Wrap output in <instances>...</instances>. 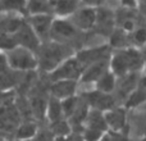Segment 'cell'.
<instances>
[{
    "mask_svg": "<svg viewBox=\"0 0 146 141\" xmlns=\"http://www.w3.org/2000/svg\"><path fill=\"white\" fill-rule=\"evenodd\" d=\"M142 58L135 50H124L118 53L111 61V68L117 74H123L128 69L136 70L141 68Z\"/></svg>",
    "mask_w": 146,
    "mask_h": 141,
    "instance_id": "obj_1",
    "label": "cell"
},
{
    "mask_svg": "<svg viewBox=\"0 0 146 141\" xmlns=\"http://www.w3.org/2000/svg\"><path fill=\"white\" fill-rule=\"evenodd\" d=\"M67 55V49L58 44H49L40 53V64L44 69H53Z\"/></svg>",
    "mask_w": 146,
    "mask_h": 141,
    "instance_id": "obj_2",
    "label": "cell"
},
{
    "mask_svg": "<svg viewBox=\"0 0 146 141\" xmlns=\"http://www.w3.org/2000/svg\"><path fill=\"white\" fill-rule=\"evenodd\" d=\"M9 54V66L15 69H32L36 67V59L28 49H12Z\"/></svg>",
    "mask_w": 146,
    "mask_h": 141,
    "instance_id": "obj_3",
    "label": "cell"
},
{
    "mask_svg": "<svg viewBox=\"0 0 146 141\" xmlns=\"http://www.w3.org/2000/svg\"><path fill=\"white\" fill-rule=\"evenodd\" d=\"M82 69L83 66L78 59H68L60 68L56 69L51 74V78L54 81H63V80L73 81L80 77V74L82 73Z\"/></svg>",
    "mask_w": 146,
    "mask_h": 141,
    "instance_id": "obj_4",
    "label": "cell"
},
{
    "mask_svg": "<svg viewBox=\"0 0 146 141\" xmlns=\"http://www.w3.org/2000/svg\"><path fill=\"white\" fill-rule=\"evenodd\" d=\"M109 57V48L104 46V48H96L91 49V50H86L78 54V61L82 63V66H87V64H95L100 63V62L106 61Z\"/></svg>",
    "mask_w": 146,
    "mask_h": 141,
    "instance_id": "obj_5",
    "label": "cell"
},
{
    "mask_svg": "<svg viewBox=\"0 0 146 141\" xmlns=\"http://www.w3.org/2000/svg\"><path fill=\"white\" fill-rule=\"evenodd\" d=\"M37 33L35 32V30L30 27V26L25 25L14 33L15 40H17L18 44L23 45L27 49H36L38 46V40H37Z\"/></svg>",
    "mask_w": 146,
    "mask_h": 141,
    "instance_id": "obj_6",
    "label": "cell"
},
{
    "mask_svg": "<svg viewBox=\"0 0 146 141\" xmlns=\"http://www.w3.org/2000/svg\"><path fill=\"white\" fill-rule=\"evenodd\" d=\"M50 35L56 40H69L76 36V30L69 22L55 21L51 26Z\"/></svg>",
    "mask_w": 146,
    "mask_h": 141,
    "instance_id": "obj_7",
    "label": "cell"
},
{
    "mask_svg": "<svg viewBox=\"0 0 146 141\" xmlns=\"http://www.w3.org/2000/svg\"><path fill=\"white\" fill-rule=\"evenodd\" d=\"M87 101L91 105L96 106L100 110H105V109H110L114 105V100L108 96L105 92H101V91H96V92H90L86 95Z\"/></svg>",
    "mask_w": 146,
    "mask_h": 141,
    "instance_id": "obj_8",
    "label": "cell"
},
{
    "mask_svg": "<svg viewBox=\"0 0 146 141\" xmlns=\"http://www.w3.org/2000/svg\"><path fill=\"white\" fill-rule=\"evenodd\" d=\"M96 18H98V13L92 9H81L77 14L74 15V23L80 28L83 30H88L96 23Z\"/></svg>",
    "mask_w": 146,
    "mask_h": 141,
    "instance_id": "obj_9",
    "label": "cell"
},
{
    "mask_svg": "<svg viewBox=\"0 0 146 141\" xmlns=\"http://www.w3.org/2000/svg\"><path fill=\"white\" fill-rule=\"evenodd\" d=\"M31 23H32V28L35 30V32L37 33L41 37H45L46 35L51 32V19L50 17L44 14H37L31 19Z\"/></svg>",
    "mask_w": 146,
    "mask_h": 141,
    "instance_id": "obj_10",
    "label": "cell"
},
{
    "mask_svg": "<svg viewBox=\"0 0 146 141\" xmlns=\"http://www.w3.org/2000/svg\"><path fill=\"white\" fill-rule=\"evenodd\" d=\"M76 83L72 80H63V81H58L51 86V91L55 96L58 98H67V96L72 95L74 91Z\"/></svg>",
    "mask_w": 146,
    "mask_h": 141,
    "instance_id": "obj_11",
    "label": "cell"
},
{
    "mask_svg": "<svg viewBox=\"0 0 146 141\" xmlns=\"http://www.w3.org/2000/svg\"><path fill=\"white\" fill-rule=\"evenodd\" d=\"M105 68H106L105 61L100 62V63L92 64V66L88 68V70H86V73L82 76V81L83 82H90V81L100 80V78L105 74Z\"/></svg>",
    "mask_w": 146,
    "mask_h": 141,
    "instance_id": "obj_12",
    "label": "cell"
},
{
    "mask_svg": "<svg viewBox=\"0 0 146 141\" xmlns=\"http://www.w3.org/2000/svg\"><path fill=\"white\" fill-rule=\"evenodd\" d=\"M23 26L22 19L17 17H4L1 19V30L3 33H9V35H14L18 30Z\"/></svg>",
    "mask_w": 146,
    "mask_h": 141,
    "instance_id": "obj_13",
    "label": "cell"
},
{
    "mask_svg": "<svg viewBox=\"0 0 146 141\" xmlns=\"http://www.w3.org/2000/svg\"><path fill=\"white\" fill-rule=\"evenodd\" d=\"M53 7L59 14H69L77 7V0H53Z\"/></svg>",
    "mask_w": 146,
    "mask_h": 141,
    "instance_id": "obj_14",
    "label": "cell"
},
{
    "mask_svg": "<svg viewBox=\"0 0 146 141\" xmlns=\"http://www.w3.org/2000/svg\"><path fill=\"white\" fill-rule=\"evenodd\" d=\"M105 119L113 128L119 130V128H122L124 124V113H123V110L110 112V113L105 117Z\"/></svg>",
    "mask_w": 146,
    "mask_h": 141,
    "instance_id": "obj_15",
    "label": "cell"
},
{
    "mask_svg": "<svg viewBox=\"0 0 146 141\" xmlns=\"http://www.w3.org/2000/svg\"><path fill=\"white\" fill-rule=\"evenodd\" d=\"M96 23H98L99 28H103V30L109 31L111 27V23H113V15H111V13L108 12V10H105V9L98 12Z\"/></svg>",
    "mask_w": 146,
    "mask_h": 141,
    "instance_id": "obj_16",
    "label": "cell"
},
{
    "mask_svg": "<svg viewBox=\"0 0 146 141\" xmlns=\"http://www.w3.org/2000/svg\"><path fill=\"white\" fill-rule=\"evenodd\" d=\"M88 123H90V128H95L99 131H105L106 130V119L101 116L99 112H92L88 118Z\"/></svg>",
    "mask_w": 146,
    "mask_h": 141,
    "instance_id": "obj_17",
    "label": "cell"
},
{
    "mask_svg": "<svg viewBox=\"0 0 146 141\" xmlns=\"http://www.w3.org/2000/svg\"><path fill=\"white\" fill-rule=\"evenodd\" d=\"M62 112H63V105L56 99H51L50 104H49V118L53 123L60 121Z\"/></svg>",
    "mask_w": 146,
    "mask_h": 141,
    "instance_id": "obj_18",
    "label": "cell"
},
{
    "mask_svg": "<svg viewBox=\"0 0 146 141\" xmlns=\"http://www.w3.org/2000/svg\"><path fill=\"white\" fill-rule=\"evenodd\" d=\"M28 9L32 13L41 14V13L49 12L50 5H49L48 0H30V1H28Z\"/></svg>",
    "mask_w": 146,
    "mask_h": 141,
    "instance_id": "obj_19",
    "label": "cell"
},
{
    "mask_svg": "<svg viewBox=\"0 0 146 141\" xmlns=\"http://www.w3.org/2000/svg\"><path fill=\"white\" fill-rule=\"evenodd\" d=\"M98 87L101 92H110L114 87V77L110 73H105L103 77L99 80Z\"/></svg>",
    "mask_w": 146,
    "mask_h": 141,
    "instance_id": "obj_20",
    "label": "cell"
},
{
    "mask_svg": "<svg viewBox=\"0 0 146 141\" xmlns=\"http://www.w3.org/2000/svg\"><path fill=\"white\" fill-rule=\"evenodd\" d=\"M27 0H1V8L4 10H21L26 8Z\"/></svg>",
    "mask_w": 146,
    "mask_h": 141,
    "instance_id": "obj_21",
    "label": "cell"
},
{
    "mask_svg": "<svg viewBox=\"0 0 146 141\" xmlns=\"http://www.w3.org/2000/svg\"><path fill=\"white\" fill-rule=\"evenodd\" d=\"M135 85H136V76L131 74V76H127L123 81L121 82V87H119V94L121 95H127L129 91L133 90Z\"/></svg>",
    "mask_w": 146,
    "mask_h": 141,
    "instance_id": "obj_22",
    "label": "cell"
},
{
    "mask_svg": "<svg viewBox=\"0 0 146 141\" xmlns=\"http://www.w3.org/2000/svg\"><path fill=\"white\" fill-rule=\"evenodd\" d=\"M86 114H87V104H86V101H83V103H78V106L77 109H76L74 114L72 116V121L74 124H78L82 122V119L86 117Z\"/></svg>",
    "mask_w": 146,
    "mask_h": 141,
    "instance_id": "obj_23",
    "label": "cell"
},
{
    "mask_svg": "<svg viewBox=\"0 0 146 141\" xmlns=\"http://www.w3.org/2000/svg\"><path fill=\"white\" fill-rule=\"evenodd\" d=\"M35 132H36V126L30 122V123H25L23 126H21L17 135L19 139H28V137L33 136Z\"/></svg>",
    "mask_w": 146,
    "mask_h": 141,
    "instance_id": "obj_24",
    "label": "cell"
},
{
    "mask_svg": "<svg viewBox=\"0 0 146 141\" xmlns=\"http://www.w3.org/2000/svg\"><path fill=\"white\" fill-rule=\"evenodd\" d=\"M62 105H63L64 114H66V116H68V117H72L73 114H74L77 106H78V101H77V99H76V98H68L66 101H63V104H62Z\"/></svg>",
    "mask_w": 146,
    "mask_h": 141,
    "instance_id": "obj_25",
    "label": "cell"
},
{
    "mask_svg": "<svg viewBox=\"0 0 146 141\" xmlns=\"http://www.w3.org/2000/svg\"><path fill=\"white\" fill-rule=\"evenodd\" d=\"M111 44L114 46H123L126 45V36L123 32L121 31H117L113 36H111Z\"/></svg>",
    "mask_w": 146,
    "mask_h": 141,
    "instance_id": "obj_26",
    "label": "cell"
},
{
    "mask_svg": "<svg viewBox=\"0 0 146 141\" xmlns=\"http://www.w3.org/2000/svg\"><path fill=\"white\" fill-rule=\"evenodd\" d=\"M101 132L103 131H99V130H95V128H88L85 134V140L86 141H98L101 137Z\"/></svg>",
    "mask_w": 146,
    "mask_h": 141,
    "instance_id": "obj_27",
    "label": "cell"
},
{
    "mask_svg": "<svg viewBox=\"0 0 146 141\" xmlns=\"http://www.w3.org/2000/svg\"><path fill=\"white\" fill-rule=\"evenodd\" d=\"M53 130H54V132H56V134H62V135L67 134V132L69 131L68 124H67L66 122H63V121L54 122V124H53Z\"/></svg>",
    "mask_w": 146,
    "mask_h": 141,
    "instance_id": "obj_28",
    "label": "cell"
},
{
    "mask_svg": "<svg viewBox=\"0 0 146 141\" xmlns=\"http://www.w3.org/2000/svg\"><path fill=\"white\" fill-rule=\"evenodd\" d=\"M135 41L137 44H144L146 41V30L145 28H137L135 32Z\"/></svg>",
    "mask_w": 146,
    "mask_h": 141,
    "instance_id": "obj_29",
    "label": "cell"
},
{
    "mask_svg": "<svg viewBox=\"0 0 146 141\" xmlns=\"http://www.w3.org/2000/svg\"><path fill=\"white\" fill-rule=\"evenodd\" d=\"M101 141H127V140L124 139L123 136H119V135H117V134H113V135L105 136Z\"/></svg>",
    "mask_w": 146,
    "mask_h": 141,
    "instance_id": "obj_30",
    "label": "cell"
},
{
    "mask_svg": "<svg viewBox=\"0 0 146 141\" xmlns=\"http://www.w3.org/2000/svg\"><path fill=\"white\" fill-rule=\"evenodd\" d=\"M122 3H123L126 7H129V8L135 7V0H122Z\"/></svg>",
    "mask_w": 146,
    "mask_h": 141,
    "instance_id": "obj_31",
    "label": "cell"
},
{
    "mask_svg": "<svg viewBox=\"0 0 146 141\" xmlns=\"http://www.w3.org/2000/svg\"><path fill=\"white\" fill-rule=\"evenodd\" d=\"M85 1L87 3V4H90V5H99L103 0H85Z\"/></svg>",
    "mask_w": 146,
    "mask_h": 141,
    "instance_id": "obj_32",
    "label": "cell"
},
{
    "mask_svg": "<svg viewBox=\"0 0 146 141\" xmlns=\"http://www.w3.org/2000/svg\"><path fill=\"white\" fill-rule=\"evenodd\" d=\"M67 141H83L81 137H78V136H72V137H69Z\"/></svg>",
    "mask_w": 146,
    "mask_h": 141,
    "instance_id": "obj_33",
    "label": "cell"
},
{
    "mask_svg": "<svg viewBox=\"0 0 146 141\" xmlns=\"http://www.w3.org/2000/svg\"><path fill=\"white\" fill-rule=\"evenodd\" d=\"M140 87H144L145 90H146V78H145V80H142V82H141V86H140Z\"/></svg>",
    "mask_w": 146,
    "mask_h": 141,
    "instance_id": "obj_34",
    "label": "cell"
},
{
    "mask_svg": "<svg viewBox=\"0 0 146 141\" xmlns=\"http://www.w3.org/2000/svg\"><path fill=\"white\" fill-rule=\"evenodd\" d=\"M54 141H64L63 139H62V137H58V139H55V140H54Z\"/></svg>",
    "mask_w": 146,
    "mask_h": 141,
    "instance_id": "obj_35",
    "label": "cell"
},
{
    "mask_svg": "<svg viewBox=\"0 0 146 141\" xmlns=\"http://www.w3.org/2000/svg\"><path fill=\"white\" fill-rule=\"evenodd\" d=\"M144 141H146V140H144Z\"/></svg>",
    "mask_w": 146,
    "mask_h": 141,
    "instance_id": "obj_36",
    "label": "cell"
}]
</instances>
